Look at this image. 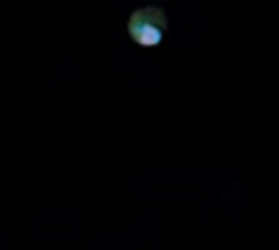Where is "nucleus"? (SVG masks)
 Returning <instances> with one entry per match:
<instances>
[{
	"mask_svg": "<svg viewBox=\"0 0 279 250\" xmlns=\"http://www.w3.org/2000/svg\"><path fill=\"white\" fill-rule=\"evenodd\" d=\"M128 32L135 44L140 47H157L164 40L167 32V15L162 8H137L128 20Z\"/></svg>",
	"mask_w": 279,
	"mask_h": 250,
	"instance_id": "f257e3e1",
	"label": "nucleus"
}]
</instances>
